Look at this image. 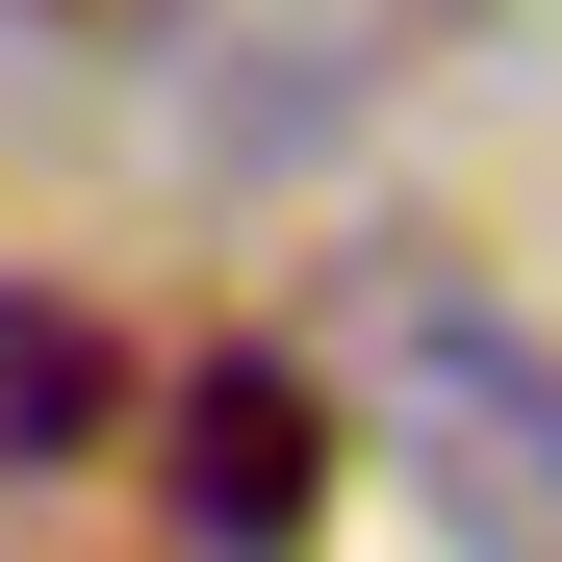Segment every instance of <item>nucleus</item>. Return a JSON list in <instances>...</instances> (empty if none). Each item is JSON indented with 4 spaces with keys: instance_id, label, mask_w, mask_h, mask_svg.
<instances>
[{
    "instance_id": "f257e3e1",
    "label": "nucleus",
    "mask_w": 562,
    "mask_h": 562,
    "mask_svg": "<svg viewBox=\"0 0 562 562\" xmlns=\"http://www.w3.org/2000/svg\"><path fill=\"white\" fill-rule=\"evenodd\" d=\"M154 512H179V562H307V512H333V384H307L281 333L179 358V384H154Z\"/></svg>"
},
{
    "instance_id": "20e7f679",
    "label": "nucleus",
    "mask_w": 562,
    "mask_h": 562,
    "mask_svg": "<svg viewBox=\"0 0 562 562\" xmlns=\"http://www.w3.org/2000/svg\"><path fill=\"white\" fill-rule=\"evenodd\" d=\"M52 26H154V0H52Z\"/></svg>"
},
{
    "instance_id": "f03ea898",
    "label": "nucleus",
    "mask_w": 562,
    "mask_h": 562,
    "mask_svg": "<svg viewBox=\"0 0 562 562\" xmlns=\"http://www.w3.org/2000/svg\"><path fill=\"white\" fill-rule=\"evenodd\" d=\"M409 460H435L460 562H562V358H537V333L409 307Z\"/></svg>"
},
{
    "instance_id": "7ed1b4c3",
    "label": "nucleus",
    "mask_w": 562,
    "mask_h": 562,
    "mask_svg": "<svg viewBox=\"0 0 562 562\" xmlns=\"http://www.w3.org/2000/svg\"><path fill=\"white\" fill-rule=\"evenodd\" d=\"M154 384H128V333L77 307V281H0V486H77Z\"/></svg>"
}]
</instances>
